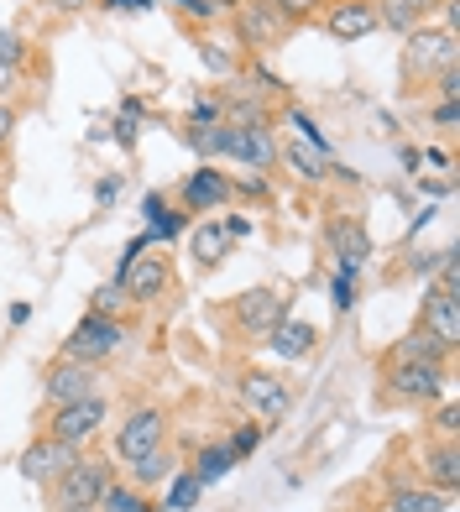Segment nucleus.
Returning <instances> with one entry per match:
<instances>
[{
  "mask_svg": "<svg viewBox=\"0 0 460 512\" xmlns=\"http://www.w3.org/2000/svg\"><path fill=\"white\" fill-rule=\"evenodd\" d=\"M450 63H455V32H445V27H413V32H403L398 68H403V89H408V95L419 84H429Z\"/></svg>",
  "mask_w": 460,
  "mask_h": 512,
  "instance_id": "f257e3e1",
  "label": "nucleus"
},
{
  "mask_svg": "<svg viewBox=\"0 0 460 512\" xmlns=\"http://www.w3.org/2000/svg\"><path fill=\"white\" fill-rule=\"evenodd\" d=\"M110 460H74L68 471L53 481V512H89L100 507V497L110 492Z\"/></svg>",
  "mask_w": 460,
  "mask_h": 512,
  "instance_id": "f03ea898",
  "label": "nucleus"
},
{
  "mask_svg": "<svg viewBox=\"0 0 460 512\" xmlns=\"http://www.w3.org/2000/svg\"><path fill=\"white\" fill-rule=\"evenodd\" d=\"M445 366H434V361H387V398L393 403H434L445 392Z\"/></svg>",
  "mask_w": 460,
  "mask_h": 512,
  "instance_id": "7ed1b4c3",
  "label": "nucleus"
},
{
  "mask_svg": "<svg viewBox=\"0 0 460 512\" xmlns=\"http://www.w3.org/2000/svg\"><path fill=\"white\" fill-rule=\"evenodd\" d=\"M121 340H126L121 324H115L110 314H95V309H89V314L74 324V335L63 340V361H84V366H95V361H105Z\"/></svg>",
  "mask_w": 460,
  "mask_h": 512,
  "instance_id": "20e7f679",
  "label": "nucleus"
},
{
  "mask_svg": "<svg viewBox=\"0 0 460 512\" xmlns=\"http://www.w3.org/2000/svg\"><path fill=\"white\" fill-rule=\"evenodd\" d=\"M220 152H225V157H236V162H246V168H257V173H272V168H278V136L267 131V121L225 126Z\"/></svg>",
  "mask_w": 460,
  "mask_h": 512,
  "instance_id": "39448f33",
  "label": "nucleus"
},
{
  "mask_svg": "<svg viewBox=\"0 0 460 512\" xmlns=\"http://www.w3.org/2000/svg\"><path fill=\"white\" fill-rule=\"evenodd\" d=\"M163 434H168V413L163 408H136L126 424L115 429V455L131 465V460H142V455H152L157 445H163Z\"/></svg>",
  "mask_w": 460,
  "mask_h": 512,
  "instance_id": "423d86ee",
  "label": "nucleus"
},
{
  "mask_svg": "<svg viewBox=\"0 0 460 512\" xmlns=\"http://www.w3.org/2000/svg\"><path fill=\"white\" fill-rule=\"evenodd\" d=\"M100 424H105V398L95 392V398H79V403H63V408H53V424H48V434L79 450L84 439H95V434H100Z\"/></svg>",
  "mask_w": 460,
  "mask_h": 512,
  "instance_id": "0eeeda50",
  "label": "nucleus"
},
{
  "mask_svg": "<svg viewBox=\"0 0 460 512\" xmlns=\"http://www.w3.org/2000/svg\"><path fill=\"white\" fill-rule=\"evenodd\" d=\"M230 314H236V324H241L246 335L267 340V335H272V324H283V319H288V298H283V293H272V288H251V293H241L236 304H230Z\"/></svg>",
  "mask_w": 460,
  "mask_h": 512,
  "instance_id": "6e6552de",
  "label": "nucleus"
},
{
  "mask_svg": "<svg viewBox=\"0 0 460 512\" xmlns=\"http://www.w3.org/2000/svg\"><path fill=\"white\" fill-rule=\"evenodd\" d=\"M377 27H382L377 0H335V6H325V32L335 42H361V37H372Z\"/></svg>",
  "mask_w": 460,
  "mask_h": 512,
  "instance_id": "1a4fd4ad",
  "label": "nucleus"
},
{
  "mask_svg": "<svg viewBox=\"0 0 460 512\" xmlns=\"http://www.w3.org/2000/svg\"><path fill=\"white\" fill-rule=\"evenodd\" d=\"M74 460H79L74 445H63V439H53V434H42V439H32V445L21 450V476L37 481V486H53Z\"/></svg>",
  "mask_w": 460,
  "mask_h": 512,
  "instance_id": "9d476101",
  "label": "nucleus"
},
{
  "mask_svg": "<svg viewBox=\"0 0 460 512\" xmlns=\"http://www.w3.org/2000/svg\"><path fill=\"white\" fill-rule=\"evenodd\" d=\"M241 398H246V408L257 418L278 424V418L288 413V403H293V392H288L283 377H272V371H246V377H241Z\"/></svg>",
  "mask_w": 460,
  "mask_h": 512,
  "instance_id": "9b49d317",
  "label": "nucleus"
},
{
  "mask_svg": "<svg viewBox=\"0 0 460 512\" xmlns=\"http://www.w3.org/2000/svg\"><path fill=\"white\" fill-rule=\"evenodd\" d=\"M325 246L335 251V262L345 272H361L366 267V256H372V236H366V225L356 215H335L325 225Z\"/></svg>",
  "mask_w": 460,
  "mask_h": 512,
  "instance_id": "f8f14e48",
  "label": "nucleus"
},
{
  "mask_svg": "<svg viewBox=\"0 0 460 512\" xmlns=\"http://www.w3.org/2000/svg\"><path fill=\"white\" fill-rule=\"evenodd\" d=\"M288 32V21L267 6V0H241L236 6V37H241V48H272Z\"/></svg>",
  "mask_w": 460,
  "mask_h": 512,
  "instance_id": "ddd939ff",
  "label": "nucleus"
},
{
  "mask_svg": "<svg viewBox=\"0 0 460 512\" xmlns=\"http://www.w3.org/2000/svg\"><path fill=\"white\" fill-rule=\"evenodd\" d=\"M42 392H48L53 408L79 403V398H95V366H84V361H58L48 377H42Z\"/></svg>",
  "mask_w": 460,
  "mask_h": 512,
  "instance_id": "4468645a",
  "label": "nucleus"
},
{
  "mask_svg": "<svg viewBox=\"0 0 460 512\" xmlns=\"http://www.w3.org/2000/svg\"><path fill=\"white\" fill-rule=\"evenodd\" d=\"M115 283L126 288L131 304H152V298L168 288V256H136V262L115 277Z\"/></svg>",
  "mask_w": 460,
  "mask_h": 512,
  "instance_id": "2eb2a0df",
  "label": "nucleus"
},
{
  "mask_svg": "<svg viewBox=\"0 0 460 512\" xmlns=\"http://www.w3.org/2000/svg\"><path fill=\"white\" fill-rule=\"evenodd\" d=\"M424 330L440 340L445 351H455L460 345V304H455V293H445V288L424 293Z\"/></svg>",
  "mask_w": 460,
  "mask_h": 512,
  "instance_id": "dca6fc26",
  "label": "nucleus"
},
{
  "mask_svg": "<svg viewBox=\"0 0 460 512\" xmlns=\"http://www.w3.org/2000/svg\"><path fill=\"white\" fill-rule=\"evenodd\" d=\"M230 194H236V183H230L225 173L199 168V173H189V183H183V209H215V204H225Z\"/></svg>",
  "mask_w": 460,
  "mask_h": 512,
  "instance_id": "f3484780",
  "label": "nucleus"
},
{
  "mask_svg": "<svg viewBox=\"0 0 460 512\" xmlns=\"http://www.w3.org/2000/svg\"><path fill=\"white\" fill-rule=\"evenodd\" d=\"M314 340H319V330H314L309 319H283V324H272V335H267V345H272V351H278L283 361L309 356Z\"/></svg>",
  "mask_w": 460,
  "mask_h": 512,
  "instance_id": "a211bd4d",
  "label": "nucleus"
},
{
  "mask_svg": "<svg viewBox=\"0 0 460 512\" xmlns=\"http://www.w3.org/2000/svg\"><path fill=\"white\" fill-rule=\"evenodd\" d=\"M424 481L434 486V492H455V486H460V450H455V439H445L440 450L424 455Z\"/></svg>",
  "mask_w": 460,
  "mask_h": 512,
  "instance_id": "6ab92c4d",
  "label": "nucleus"
},
{
  "mask_svg": "<svg viewBox=\"0 0 460 512\" xmlns=\"http://www.w3.org/2000/svg\"><path fill=\"white\" fill-rule=\"evenodd\" d=\"M455 351H445V345L440 340H434L429 330H424V324H419V330H413L408 340H398L393 345V356H387V361H434V366H445Z\"/></svg>",
  "mask_w": 460,
  "mask_h": 512,
  "instance_id": "aec40b11",
  "label": "nucleus"
},
{
  "mask_svg": "<svg viewBox=\"0 0 460 512\" xmlns=\"http://www.w3.org/2000/svg\"><path fill=\"white\" fill-rule=\"evenodd\" d=\"M387 512H445V492H434V486H393Z\"/></svg>",
  "mask_w": 460,
  "mask_h": 512,
  "instance_id": "412c9836",
  "label": "nucleus"
},
{
  "mask_svg": "<svg viewBox=\"0 0 460 512\" xmlns=\"http://www.w3.org/2000/svg\"><path fill=\"white\" fill-rule=\"evenodd\" d=\"M278 162H288V168L298 173V178H309V183H319L330 173V152H314V147H278Z\"/></svg>",
  "mask_w": 460,
  "mask_h": 512,
  "instance_id": "4be33fe9",
  "label": "nucleus"
},
{
  "mask_svg": "<svg viewBox=\"0 0 460 512\" xmlns=\"http://www.w3.org/2000/svg\"><path fill=\"white\" fill-rule=\"evenodd\" d=\"M131 465H136V471H131V476H136V492H147V486L168 481V476L178 471V460H173V455H168L163 445H157L152 455H142V460H131Z\"/></svg>",
  "mask_w": 460,
  "mask_h": 512,
  "instance_id": "5701e85b",
  "label": "nucleus"
},
{
  "mask_svg": "<svg viewBox=\"0 0 460 512\" xmlns=\"http://www.w3.org/2000/svg\"><path fill=\"white\" fill-rule=\"evenodd\" d=\"M230 465H236V455L225 445H204L199 460H194V476H199V486H215L220 476H230Z\"/></svg>",
  "mask_w": 460,
  "mask_h": 512,
  "instance_id": "b1692460",
  "label": "nucleus"
},
{
  "mask_svg": "<svg viewBox=\"0 0 460 512\" xmlns=\"http://www.w3.org/2000/svg\"><path fill=\"white\" fill-rule=\"evenodd\" d=\"M225 246H230V236H225V225H220V220H210V225H199V230H194V256H199L204 267H215L220 256H225Z\"/></svg>",
  "mask_w": 460,
  "mask_h": 512,
  "instance_id": "393cba45",
  "label": "nucleus"
},
{
  "mask_svg": "<svg viewBox=\"0 0 460 512\" xmlns=\"http://www.w3.org/2000/svg\"><path fill=\"white\" fill-rule=\"evenodd\" d=\"M429 6H440V0H393V11H382V27L413 32V27H419V16H424Z\"/></svg>",
  "mask_w": 460,
  "mask_h": 512,
  "instance_id": "a878e982",
  "label": "nucleus"
},
{
  "mask_svg": "<svg viewBox=\"0 0 460 512\" xmlns=\"http://www.w3.org/2000/svg\"><path fill=\"white\" fill-rule=\"evenodd\" d=\"M199 492H204V486H199V476H194V471H173V476H168V502H163V507L189 512V507L199 502Z\"/></svg>",
  "mask_w": 460,
  "mask_h": 512,
  "instance_id": "bb28decb",
  "label": "nucleus"
},
{
  "mask_svg": "<svg viewBox=\"0 0 460 512\" xmlns=\"http://www.w3.org/2000/svg\"><path fill=\"white\" fill-rule=\"evenodd\" d=\"M100 512H157L147 502V492H136V486H115L110 481V492L100 497Z\"/></svg>",
  "mask_w": 460,
  "mask_h": 512,
  "instance_id": "cd10ccee",
  "label": "nucleus"
},
{
  "mask_svg": "<svg viewBox=\"0 0 460 512\" xmlns=\"http://www.w3.org/2000/svg\"><path fill=\"white\" fill-rule=\"evenodd\" d=\"M220 136H225V126H189L183 142H189L199 157H220Z\"/></svg>",
  "mask_w": 460,
  "mask_h": 512,
  "instance_id": "c85d7f7f",
  "label": "nucleus"
},
{
  "mask_svg": "<svg viewBox=\"0 0 460 512\" xmlns=\"http://www.w3.org/2000/svg\"><path fill=\"white\" fill-rule=\"evenodd\" d=\"M267 6L278 11L283 21H309V16H319V11H325L330 0H267Z\"/></svg>",
  "mask_w": 460,
  "mask_h": 512,
  "instance_id": "c756f323",
  "label": "nucleus"
},
{
  "mask_svg": "<svg viewBox=\"0 0 460 512\" xmlns=\"http://www.w3.org/2000/svg\"><path fill=\"white\" fill-rule=\"evenodd\" d=\"M0 63H6V68H16V74H21V63H27V37L0 27Z\"/></svg>",
  "mask_w": 460,
  "mask_h": 512,
  "instance_id": "7c9ffc66",
  "label": "nucleus"
},
{
  "mask_svg": "<svg viewBox=\"0 0 460 512\" xmlns=\"http://www.w3.org/2000/svg\"><path fill=\"white\" fill-rule=\"evenodd\" d=\"M351 277H356V272H345V267H340V272L330 277V304H335L340 314H345V309L356 304V288H351Z\"/></svg>",
  "mask_w": 460,
  "mask_h": 512,
  "instance_id": "2f4dec72",
  "label": "nucleus"
},
{
  "mask_svg": "<svg viewBox=\"0 0 460 512\" xmlns=\"http://www.w3.org/2000/svg\"><path fill=\"white\" fill-rule=\"evenodd\" d=\"M257 445H262V424H241L236 434H230V445H225V450H230V455L241 460V455H251Z\"/></svg>",
  "mask_w": 460,
  "mask_h": 512,
  "instance_id": "473e14b6",
  "label": "nucleus"
},
{
  "mask_svg": "<svg viewBox=\"0 0 460 512\" xmlns=\"http://www.w3.org/2000/svg\"><path fill=\"white\" fill-rule=\"evenodd\" d=\"M220 115H225V100L220 95H199L194 100V126H210V121L220 126Z\"/></svg>",
  "mask_w": 460,
  "mask_h": 512,
  "instance_id": "72a5a7b5",
  "label": "nucleus"
},
{
  "mask_svg": "<svg viewBox=\"0 0 460 512\" xmlns=\"http://www.w3.org/2000/svg\"><path fill=\"white\" fill-rule=\"evenodd\" d=\"M121 304H131V298H126V288H121V283H105V288L95 293V314H115V309H121Z\"/></svg>",
  "mask_w": 460,
  "mask_h": 512,
  "instance_id": "f704fd0d",
  "label": "nucleus"
},
{
  "mask_svg": "<svg viewBox=\"0 0 460 512\" xmlns=\"http://www.w3.org/2000/svg\"><path fill=\"white\" fill-rule=\"evenodd\" d=\"M199 58L215 68V74H230V53L225 48H215V42H199Z\"/></svg>",
  "mask_w": 460,
  "mask_h": 512,
  "instance_id": "c9c22d12",
  "label": "nucleus"
},
{
  "mask_svg": "<svg viewBox=\"0 0 460 512\" xmlns=\"http://www.w3.org/2000/svg\"><path fill=\"white\" fill-rule=\"evenodd\" d=\"M173 6H183V11H189L194 21H215V16H220V11L210 6V0H173Z\"/></svg>",
  "mask_w": 460,
  "mask_h": 512,
  "instance_id": "e433bc0d",
  "label": "nucleus"
},
{
  "mask_svg": "<svg viewBox=\"0 0 460 512\" xmlns=\"http://www.w3.org/2000/svg\"><path fill=\"white\" fill-rule=\"evenodd\" d=\"M11 131H16V105H6V100H0V152H6Z\"/></svg>",
  "mask_w": 460,
  "mask_h": 512,
  "instance_id": "4c0bfd02",
  "label": "nucleus"
},
{
  "mask_svg": "<svg viewBox=\"0 0 460 512\" xmlns=\"http://www.w3.org/2000/svg\"><path fill=\"white\" fill-rule=\"evenodd\" d=\"M455 121H460V115H455V100H440V105H434V126H440V131H455Z\"/></svg>",
  "mask_w": 460,
  "mask_h": 512,
  "instance_id": "58836bf2",
  "label": "nucleus"
},
{
  "mask_svg": "<svg viewBox=\"0 0 460 512\" xmlns=\"http://www.w3.org/2000/svg\"><path fill=\"white\" fill-rule=\"evenodd\" d=\"M460 95V74H455V63L440 68V100H455Z\"/></svg>",
  "mask_w": 460,
  "mask_h": 512,
  "instance_id": "ea45409f",
  "label": "nucleus"
},
{
  "mask_svg": "<svg viewBox=\"0 0 460 512\" xmlns=\"http://www.w3.org/2000/svg\"><path fill=\"white\" fill-rule=\"evenodd\" d=\"M455 429H460V413H455V403H445V408H440V434L455 439Z\"/></svg>",
  "mask_w": 460,
  "mask_h": 512,
  "instance_id": "a19ab883",
  "label": "nucleus"
},
{
  "mask_svg": "<svg viewBox=\"0 0 460 512\" xmlns=\"http://www.w3.org/2000/svg\"><path fill=\"white\" fill-rule=\"evenodd\" d=\"M241 194H246V199H267V178H262V173H257V178H246V183H241Z\"/></svg>",
  "mask_w": 460,
  "mask_h": 512,
  "instance_id": "79ce46f5",
  "label": "nucleus"
},
{
  "mask_svg": "<svg viewBox=\"0 0 460 512\" xmlns=\"http://www.w3.org/2000/svg\"><path fill=\"white\" fill-rule=\"evenodd\" d=\"M105 11H142V6H152V0H100Z\"/></svg>",
  "mask_w": 460,
  "mask_h": 512,
  "instance_id": "37998d69",
  "label": "nucleus"
},
{
  "mask_svg": "<svg viewBox=\"0 0 460 512\" xmlns=\"http://www.w3.org/2000/svg\"><path fill=\"white\" fill-rule=\"evenodd\" d=\"M42 6H53V11H63V16H74V11L89 6V0H42Z\"/></svg>",
  "mask_w": 460,
  "mask_h": 512,
  "instance_id": "c03bdc74",
  "label": "nucleus"
},
{
  "mask_svg": "<svg viewBox=\"0 0 460 512\" xmlns=\"http://www.w3.org/2000/svg\"><path fill=\"white\" fill-rule=\"evenodd\" d=\"M246 230H251V220H241V215L225 220V236H246Z\"/></svg>",
  "mask_w": 460,
  "mask_h": 512,
  "instance_id": "a18cd8bd",
  "label": "nucleus"
},
{
  "mask_svg": "<svg viewBox=\"0 0 460 512\" xmlns=\"http://www.w3.org/2000/svg\"><path fill=\"white\" fill-rule=\"evenodd\" d=\"M11 84H16V68H6V63H0V100L11 95Z\"/></svg>",
  "mask_w": 460,
  "mask_h": 512,
  "instance_id": "49530a36",
  "label": "nucleus"
},
{
  "mask_svg": "<svg viewBox=\"0 0 460 512\" xmlns=\"http://www.w3.org/2000/svg\"><path fill=\"white\" fill-rule=\"evenodd\" d=\"M115 189H121V178H105L100 189H95V194H100V204H110V199H115Z\"/></svg>",
  "mask_w": 460,
  "mask_h": 512,
  "instance_id": "de8ad7c7",
  "label": "nucleus"
},
{
  "mask_svg": "<svg viewBox=\"0 0 460 512\" xmlns=\"http://www.w3.org/2000/svg\"><path fill=\"white\" fill-rule=\"evenodd\" d=\"M210 6H215V11H236V6H241V0H210Z\"/></svg>",
  "mask_w": 460,
  "mask_h": 512,
  "instance_id": "09e8293b",
  "label": "nucleus"
},
{
  "mask_svg": "<svg viewBox=\"0 0 460 512\" xmlns=\"http://www.w3.org/2000/svg\"><path fill=\"white\" fill-rule=\"evenodd\" d=\"M372 512H387V507H372Z\"/></svg>",
  "mask_w": 460,
  "mask_h": 512,
  "instance_id": "8fccbe9b",
  "label": "nucleus"
},
{
  "mask_svg": "<svg viewBox=\"0 0 460 512\" xmlns=\"http://www.w3.org/2000/svg\"><path fill=\"white\" fill-rule=\"evenodd\" d=\"M89 512H100V507H89Z\"/></svg>",
  "mask_w": 460,
  "mask_h": 512,
  "instance_id": "3c124183",
  "label": "nucleus"
}]
</instances>
